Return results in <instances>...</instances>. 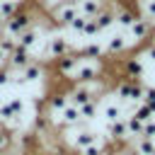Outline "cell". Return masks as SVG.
<instances>
[{
    "instance_id": "277c9868",
    "label": "cell",
    "mask_w": 155,
    "mask_h": 155,
    "mask_svg": "<svg viewBox=\"0 0 155 155\" xmlns=\"http://www.w3.org/2000/svg\"><path fill=\"white\" fill-rule=\"evenodd\" d=\"M31 24H34V15H31L27 7H22L17 15H12L10 19H5V24H2L0 34H2V36H17L19 31L29 29Z\"/></svg>"
},
{
    "instance_id": "4fadbf2b",
    "label": "cell",
    "mask_w": 155,
    "mask_h": 155,
    "mask_svg": "<svg viewBox=\"0 0 155 155\" xmlns=\"http://www.w3.org/2000/svg\"><path fill=\"white\" fill-rule=\"evenodd\" d=\"M153 153H155V138L138 136L133 143V155H153Z\"/></svg>"
},
{
    "instance_id": "d4e9b609",
    "label": "cell",
    "mask_w": 155,
    "mask_h": 155,
    "mask_svg": "<svg viewBox=\"0 0 155 155\" xmlns=\"http://www.w3.org/2000/svg\"><path fill=\"white\" fill-rule=\"evenodd\" d=\"M75 155H80V153H75Z\"/></svg>"
},
{
    "instance_id": "ffe728a7",
    "label": "cell",
    "mask_w": 155,
    "mask_h": 155,
    "mask_svg": "<svg viewBox=\"0 0 155 155\" xmlns=\"http://www.w3.org/2000/svg\"><path fill=\"white\" fill-rule=\"evenodd\" d=\"M145 56L155 63V44H148V48H145Z\"/></svg>"
},
{
    "instance_id": "9a60e30c",
    "label": "cell",
    "mask_w": 155,
    "mask_h": 155,
    "mask_svg": "<svg viewBox=\"0 0 155 155\" xmlns=\"http://www.w3.org/2000/svg\"><path fill=\"white\" fill-rule=\"evenodd\" d=\"M126 131H128V138H138L143 133V121H138L133 114L126 116Z\"/></svg>"
},
{
    "instance_id": "44dd1931",
    "label": "cell",
    "mask_w": 155,
    "mask_h": 155,
    "mask_svg": "<svg viewBox=\"0 0 155 155\" xmlns=\"http://www.w3.org/2000/svg\"><path fill=\"white\" fill-rule=\"evenodd\" d=\"M5 63H7V56H5L2 48H0V68H5Z\"/></svg>"
},
{
    "instance_id": "3957f363",
    "label": "cell",
    "mask_w": 155,
    "mask_h": 155,
    "mask_svg": "<svg viewBox=\"0 0 155 155\" xmlns=\"http://www.w3.org/2000/svg\"><path fill=\"white\" fill-rule=\"evenodd\" d=\"M73 51H75V48H73L70 39H65L63 34H48V36L44 39V51H41V56L48 58V61H56V58H61V56H65V53H73Z\"/></svg>"
},
{
    "instance_id": "52a82bcc",
    "label": "cell",
    "mask_w": 155,
    "mask_h": 155,
    "mask_svg": "<svg viewBox=\"0 0 155 155\" xmlns=\"http://www.w3.org/2000/svg\"><path fill=\"white\" fill-rule=\"evenodd\" d=\"M124 31H128V36H133L136 44H140L143 39H150V34L155 31V27H153L150 19H145L143 15H138V17L133 19V24H131L128 29H124Z\"/></svg>"
},
{
    "instance_id": "7a4b0ae2",
    "label": "cell",
    "mask_w": 155,
    "mask_h": 155,
    "mask_svg": "<svg viewBox=\"0 0 155 155\" xmlns=\"http://www.w3.org/2000/svg\"><path fill=\"white\" fill-rule=\"evenodd\" d=\"M143 90H145V85H143L140 80H133V78H119L116 85H114V94H116L119 99H124V102H136V104L143 102Z\"/></svg>"
},
{
    "instance_id": "5bb4252c",
    "label": "cell",
    "mask_w": 155,
    "mask_h": 155,
    "mask_svg": "<svg viewBox=\"0 0 155 155\" xmlns=\"http://www.w3.org/2000/svg\"><path fill=\"white\" fill-rule=\"evenodd\" d=\"M94 22H97V27H99V31H107V29H111L114 27V10H99L94 17H92Z\"/></svg>"
},
{
    "instance_id": "7402d4cb",
    "label": "cell",
    "mask_w": 155,
    "mask_h": 155,
    "mask_svg": "<svg viewBox=\"0 0 155 155\" xmlns=\"http://www.w3.org/2000/svg\"><path fill=\"white\" fill-rule=\"evenodd\" d=\"M150 44H155V31H153V34H150Z\"/></svg>"
},
{
    "instance_id": "6da1fadb",
    "label": "cell",
    "mask_w": 155,
    "mask_h": 155,
    "mask_svg": "<svg viewBox=\"0 0 155 155\" xmlns=\"http://www.w3.org/2000/svg\"><path fill=\"white\" fill-rule=\"evenodd\" d=\"M102 75H104V61L102 58H82L80 56L78 65H75V70L70 75V82L73 85H78V82H92V80L102 78Z\"/></svg>"
},
{
    "instance_id": "5b68a950",
    "label": "cell",
    "mask_w": 155,
    "mask_h": 155,
    "mask_svg": "<svg viewBox=\"0 0 155 155\" xmlns=\"http://www.w3.org/2000/svg\"><path fill=\"white\" fill-rule=\"evenodd\" d=\"M136 44V39L131 36V39H126V31L121 29V31H116V34H111L107 41H104V53L107 56H111V58H119V56H126L128 51H131V46Z\"/></svg>"
},
{
    "instance_id": "7c38bea8",
    "label": "cell",
    "mask_w": 155,
    "mask_h": 155,
    "mask_svg": "<svg viewBox=\"0 0 155 155\" xmlns=\"http://www.w3.org/2000/svg\"><path fill=\"white\" fill-rule=\"evenodd\" d=\"M78 53H80L82 58H104V56H107V53H104V44H99V41L85 44L82 48H78Z\"/></svg>"
},
{
    "instance_id": "603a6c76",
    "label": "cell",
    "mask_w": 155,
    "mask_h": 155,
    "mask_svg": "<svg viewBox=\"0 0 155 155\" xmlns=\"http://www.w3.org/2000/svg\"><path fill=\"white\" fill-rule=\"evenodd\" d=\"M2 24H5V19H2V17H0V29H2Z\"/></svg>"
},
{
    "instance_id": "ac0fdd59",
    "label": "cell",
    "mask_w": 155,
    "mask_h": 155,
    "mask_svg": "<svg viewBox=\"0 0 155 155\" xmlns=\"http://www.w3.org/2000/svg\"><path fill=\"white\" fill-rule=\"evenodd\" d=\"M85 27H87V17H85V15H78V17H75V19H73L65 29H68V31H73V34L85 36Z\"/></svg>"
},
{
    "instance_id": "9c48e42d",
    "label": "cell",
    "mask_w": 155,
    "mask_h": 155,
    "mask_svg": "<svg viewBox=\"0 0 155 155\" xmlns=\"http://www.w3.org/2000/svg\"><path fill=\"white\" fill-rule=\"evenodd\" d=\"M140 75H143V63H140L136 56H126V58L121 61V73L116 75V80H119V78H133V80H140Z\"/></svg>"
},
{
    "instance_id": "2e32d148",
    "label": "cell",
    "mask_w": 155,
    "mask_h": 155,
    "mask_svg": "<svg viewBox=\"0 0 155 155\" xmlns=\"http://www.w3.org/2000/svg\"><path fill=\"white\" fill-rule=\"evenodd\" d=\"M133 116H136L138 121H143V124H145V121L155 119V111H153V109H150V107H148L145 102H140V104H138V107L133 109Z\"/></svg>"
},
{
    "instance_id": "ba28073f",
    "label": "cell",
    "mask_w": 155,
    "mask_h": 155,
    "mask_svg": "<svg viewBox=\"0 0 155 155\" xmlns=\"http://www.w3.org/2000/svg\"><path fill=\"white\" fill-rule=\"evenodd\" d=\"M31 61H36L34 58V53L29 51V48H22V46H17L10 56H7V63H5V68L7 70H19V68H24V65H29Z\"/></svg>"
},
{
    "instance_id": "8fae6325",
    "label": "cell",
    "mask_w": 155,
    "mask_h": 155,
    "mask_svg": "<svg viewBox=\"0 0 155 155\" xmlns=\"http://www.w3.org/2000/svg\"><path fill=\"white\" fill-rule=\"evenodd\" d=\"M78 109H80L82 121H92V119H97V116H99V97L87 99V102H85V104H80Z\"/></svg>"
},
{
    "instance_id": "8992f818",
    "label": "cell",
    "mask_w": 155,
    "mask_h": 155,
    "mask_svg": "<svg viewBox=\"0 0 155 155\" xmlns=\"http://www.w3.org/2000/svg\"><path fill=\"white\" fill-rule=\"evenodd\" d=\"M78 61H80V53H78V51L65 53V56H61V58L51 61V63H53V73H56L58 78H63V80H70V75H73V70H75Z\"/></svg>"
},
{
    "instance_id": "484cf974",
    "label": "cell",
    "mask_w": 155,
    "mask_h": 155,
    "mask_svg": "<svg viewBox=\"0 0 155 155\" xmlns=\"http://www.w3.org/2000/svg\"><path fill=\"white\" fill-rule=\"evenodd\" d=\"M153 155H155V153H153Z\"/></svg>"
},
{
    "instance_id": "cb8c5ba5",
    "label": "cell",
    "mask_w": 155,
    "mask_h": 155,
    "mask_svg": "<svg viewBox=\"0 0 155 155\" xmlns=\"http://www.w3.org/2000/svg\"><path fill=\"white\" fill-rule=\"evenodd\" d=\"M46 155H56V153H46Z\"/></svg>"
},
{
    "instance_id": "30bf717a",
    "label": "cell",
    "mask_w": 155,
    "mask_h": 155,
    "mask_svg": "<svg viewBox=\"0 0 155 155\" xmlns=\"http://www.w3.org/2000/svg\"><path fill=\"white\" fill-rule=\"evenodd\" d=\"M58 121H61V128H73L78 124H82V116H80V109L70 102L65 104L61 111H58Z\"/></svg>"
},
{
    "instance_id": "d6986e66",
    "label": "cell",
    "mask_w": 155,
    "mask_h": 155,
    "mask_svg": "<svg viewBox=\"0 0 155 155\" xmlns=\"http://www.w3.org/2000/svg\"><path fill=\"white\" fill-rule=\"evenodd\" d=\"M0 48H2V53H5V56H10V53L17 48L15 36H2V34H0Z\"/></svg>"
},
{
    "instance_id": "e0dca14e",
    "label": "cell",
    "mask_w": 155,
    "mask_h": 155,
    "mask_svg": "<svg viewBox=\"0 0 155 155\" xmlns=\"http://www.w3.org/2000/svg\"><path fill=\"white\" fill-rule=\"evenodd\" d=\"M15 145V133L7 131L5 126H0V153H7Z\"/></svg>"
}]
</instances>
